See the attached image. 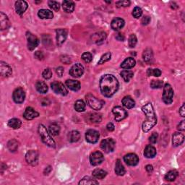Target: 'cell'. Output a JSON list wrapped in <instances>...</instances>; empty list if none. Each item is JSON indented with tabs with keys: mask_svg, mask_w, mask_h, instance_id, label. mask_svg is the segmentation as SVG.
Segmentation results:
<instances>
[{
	"mask_svg": "<svg viewBox=\"0 0 185 185\" xmlns=\"http://www.w3.org/2000/svg\"><path fill=\"white\" fill-rule=\"evenodd\" d=\"M142 57L145 61H146L147 63H150L153 61V52H152L151 48H146V49L144 51V52H143V54H142Z\"/></svg>",
	"mask_w": 185,
	"mask_h": 185,
	"instance_id": "cell-31",
	"label": "cell"
},
{
	"mask_svg": "<svg viewBox=\"0 0 185 185\" xmlns=\"http://www.w3.org/2000/svg\"><path fill=\"white\" fill-rule=\"evenodd\" d=\"M39 116V113L33 109L32 107L26 108L25 112L23 114V116L25 120H32L38 117Z\"/></svg>",
	"mask_w": 185,
	"mask_h": 185,
	"instance_id": "cell-18",
	"label": "cell"
},
{
	"mask_svg": "<svg viewBox=\"0 0 185 185\" xmlns=\"http://www.w3.org/2000/svg\"><path fill=\"white\" fill-rule=\"evenodd\" d=\"M142 111L146 116V120L144 121L142 124V131L144 133H147L155 125L157 124V117L154 111L153 105L151 103H147L142 108Z\"/></svg>",
	"mask_w": 185,
	"mask_h": 185,
	"instance_id": "cell-2",
	"label": "cell"
},
{
	"mask_svg": "<svg viewBox=\"0 0 185 185\" xmlns=\"http://www.w3.org/2000/svg\"><path fill=\"white\" fill-rule=\"evenodd\" d=\"M18 142L15 139H12L7 142V148L10 152H15L18 149Z\"/></svg>",
	"mask_w": 185,
	"mask_h": 185,
	"instance_id": "cell-37",
	"label": "cell"
},
{
	"mask_svg": "<svg viewBox=\"0 0 185 185\" xmlns=\"http://www.w3.org/2000/svg\"><path fill=\"white\" fill-rule=\"evenodd\" d=\"M12 98L16 103H22L25 98V91L22 88H17L13 91Z\"/></svg>",
	"mask_w": 185,
	"mask_h": 185,
	"instance_id": "cell-9",
	"label": "cell"
},
{
	"mask_svg": "<svg viewBox=\"0 0 185 185\" xmlns=\"http://www.w3.org/2000/svg\"><path fill=\"white\" fill-rule=\"evenodd\" d=\"M22 122L18 119L13 118L8 121V126L12 129H18L21 127Z\"/></svg>",
	"mask_w": 185,
	"mask_h": 185,
	"instance_id": "cell-34",
	"label": "cell"
},
{
	"mask_svg": "<svg viewBox=\"0 0 185 185\" xmlns=\"http://www.w3.org/2000/svg\"><path fill=\"white\" fill-rule=\"evenodd\" d=\"M56 33V43L57 45L60 46L65 43L67 37V31L65 29H57Z\"/></svg>",
	"mask_w": 185,
	"mask_h": 185,
	"instance_id": "cell-16",
	"label": "cell"
},
{
	"mask_svg": "<svg viewBox=\"0 0 185 185\" xmlns=\"http://www.w3.org/2000/svg\"><path fill=\"white\" fill-rule=\"evenodd\" d=\"M0 73L4 78H8L12 73V68L7 63L4 62V61H1L0 62Z\"/></svg>",
	"mask_w": 185,
	"mask_h": 185,
	"instance_id": "cell-17",
	"label": "cell"
},
{
	"mask_svg": "<svg viewBox=\"0 0 185 185\" xmlns=\"http://www.w3.org/2000/svg\"><path fill=\"white\" fill-rule=\"evenodd\" d=\"M48 6L50 7V8H52V10L55 11H58L60 8V4H59V2H55V1H48Z\"/></svg>",
	"mask_w": 185,
	"mask_h": 185,
	"instance_id": "cell-48",
	"label": "cell"
},
{
	"mask_svg": "<svg viewBox=\"0 0 185 185\" xmlns=\"http://www.w3.org/2000/svg\"><path fill=\"white\" fill-rule=\"evenodd\" d=\"M115 141L113 139L107 138L101 141V147L106 153H111L115 148Z\"/></svg>",
	"mask_w": 185,
	"mask_h": 185,
	"instance_id": "cell-6",
	"label": "cell"
},
{
	"mask_svg": "<svg viewBox=\"0 0 185 185\" xmlns=\"http://www.w3.org/2000/svg\"><path fill=\"white\" fill-rule=\"evenodd\" d=\"M164 85V83L161 80H152L151 83V87L153 89H159L161 88Z\"/></svg>",
	"mask_w": 185,
	"mask_h": 185,
	"instance_id": "cell-42",
	"label": "cell"
},
{
	"mask_svg": "<svg viewBox=\"0 0 185 185\" xmlns=\"http://www.w3.org/2000/svg\"><path fill=\"white\" fill-rule=\"evenodd\" d=\"M138 43V38L135 34H131L129 38V46L130 48H134Z\"/></svg>",
	"mask_w": 185,
	"mask_h": 185,
	"instance_id": "cell-45",
	"label": "cell"
},
{
	"mask_svg": "<svg viewBox=\"0 0 185 185\" xmlns=\"http://www.w3.org/2000/svg\"><path fill=\"white\" fill-rule=\"evenodd\" d=\"M99 138H100V134L95 129H88L85 133L86 141L91 144H94L98 142Z\"/></svg>",
	"mask_w": 185,
	"mask_h": 185,
	"instance_id": "cell-13",
	"label": "cell"
},
{
	"mask_svg": "<svg viewBox=\"0 0 185 185\" xmlns=\"http://www.w3.org/2000/svg\"><path fill=\"white\" fill-rule=\"evenodd\" d=\"M115 37H116V40H118L120 41H124V36L123 35V34H122V33H119V34L116 35Z\"/></svg>",
	"mask_w": 185,
	"mask_h": 185,
	"instance_id": "cell-58",
	"label": "cell"
},
{
	"mask_svg": "<svg viewBox=\"0 0 185 185\" xmlns=\"http://www.w3.org/2000/svg\"><path fill=\"white\" fill-rule=\"evenodd\" d=\"M135 64L136 61L135 59L133 58V57H127V58L125 59L124 61L121 64V67L125 70L131 69V68L135 67Z\"/></svg>",
	"mask_w": 185,
	"mask_h": 185,
	"instance_id": "cell-23",
	"label": "cell"
},
{
	"mask_svg": "<svg viewBox=\"0 0 185 185\" xmlns=\"http://www.w3.org/2000/svg\"><path fill=\"white\" fill-rule=\"evenodd\" d=\"M56 74H58V76L61 78V77H62V75H63L64 68L62 67H59L58 68H56Z\"/></svg>",
	"mask_w": 185,
	"mask_h": 185,
	"instance_id": "cell-57",
	"label": "cell"
},
{
	"mask_svg": "<svg viewBox=\"0 0 185 185\" xmlns=\"http://www.w3.org/2000/svg\"><path fill=\"white\" fill-rule=\"evenodd\" d=\"M107 175V172L103 169H96L92 171V177L97 179H103Z\"/></svg>",
	"mask_w": 185,
	"mask_h": 185,
	"instance_id": "cell-28",
	"label": "cell"
},
{
	"mask_svg": "<svg viewBox=\"0 0 185 185\" xmlns=\"http://www.w3.org/2000/svg\"><path fill=\"white\" fill-rule=\"evenodd\" d=\"M65 84L68 88L73 91H78L80 89V83L78 80H67L66 81Z\"/></svg>",
	"mask_w": 185,
	"mask_h": 185,
	"instance_id": "cell-24",
	"label": "cell"
},
{
	"mask_svg": "<svg viewBox=\"0 0 185 185\" xmlns=\"http://www.w3.org/2000/svg\"><path fill=\"white\" fill-rule=\"evenodd\" d=\"M51 170H52V168H51V166H48L47 168H46V169H45L44 174H48L49 173L50 171H51Z\"/></svg>",
	"mask_w": 185,
	"mask_h": 185,
	"instance_id": "cell-63",
	"label": "cell"
},
{
	"mask_svg": "<svg viewBox=\"0 0 185 185\" xmlns=\"http://www.w3.org/2000/svg\"><path fill=\"white\" fill-rule=\"evenodd\" d=\"M85 99H86L88 105L91 109L93 110H96V111L101 109V108L103 107V104H104L103 101L99 100V99L96 98V97L91 94H88L86 97H85Z\"/></svg>",
	"mask_w": 185,
	"mask_h": 185,
	"instance_id": "cell-4",
	"label": "cell"
},
{
	"mask_svg": "<svg viewBox=\"0 0 185 185\" xmlns=\"http://www.w3.org/2000/svg\"><path fill=\"white\" fill-rule=\"evenodd\" d=\"M158 135L157 133H153V134L151 135V137L149 138V141L151 142L152 144H155V143L157 142Z\"/></svg>",
	"mask_w": 185,
	"mask_h": 185,
	"instance_id": "cell-53",
	"label": "cell"
},
{
	"mask_svg": "<svg viewBox=\"0 0 185 185\" xmlns=\"http://www.w3.org/2000/svg\"><path fill=\"white\" fill-rule=\"evenodd\" d=\"M62 7L66 12H72L74 10V4L72 1H64L62 3Z\"/></svg>",
	"mask_w": 185,
	"mask_h": 185,
	"instance_id": "cell-30",
	"label": "cell"
},
{
	"mask_svg": "<svg viewBox=\"0 0 185 185\" xmlns=\"http://www.w3.org/2000/svg\"><path fill=\"white\" fill-rule=\"evenodd\" d=\"M130 5V2L127 1V0H124V1H119L116 2V6L117 7H129Z\"/></svg>",
	"mask_w": 185,
	"mask_h": 185,
	"instance_id": "cell-51",
	"label": "cell"
},
{
	"mask_svg": "<svg viewBox=\"0 0 185 185\" xmlns=\"http://www.w3.org/2000/svg\"><path fill=\"white\" fill-rule=\"evenodd\" d=\"M178 177V171L176 170H171L165 175V179L168 182H174Z\"/></svg>",
	"mask_w": 185,
	"mask_h": 185,
	"instance_id": "cell-35",
	"label": "cell"
},
{
	"mask_svg": "<svg viewBox=\"0 0 185 185\" xmlns=\"http://www.w3.org/2000/svg\"><path fill=\"white\" fill-rule=\"evenodd\" d=\"M150 22H151V17L149 16H144L142 18V20H141V23H142L143 25H148Z\"/></svg>",
	"mask_w": 185,
	"mask_h": 185,
	"instance_id": "cell-54",
	"label": "cell"
},
{
	"mask_svg": "<svg viewBox=\"0 0 185 185\" xmlns=\"http://www.w3.org/2000/svg\"><path fill=\"white\" fill-rule=\"evenodd\" d=\"M111 52L106 53V54H103V56L101 57L100 60L98 61V65H102V64H104L105 62H106V61H109L110 59H111Z\"/></svg>",
	"mask_w": 185,
	"mask_h": 185,
	"instance_id": "cell-41",
	"label": "cell"
},
{
	"mask_svg": "<svg viewBox=\"0 0 185 185\" xmlns=\"http://www.w3.org/2000/svg\"><path fill=\"white\" fill-rule=\"evenodd\" d=\"M26 37L28 40V48L30 51L34 50L39 44L38 38L30 32L26 33Z\"/></svg>",
	"mask_w": 185,
	"mask_h": 185,
	"instance_id": "cell-8",
	"label": "cell"
},
{
	"mask_svg": "<svg viewBox=\"0 0 185 185\" xmlns=\"http://www.w3.org/2000/svg\"><path fill=\"white\" fill-rule=\"evenodd\" d=\"M34 56L36 59H39V60H43V58H44V56H43V54L42 53V52H40V51H38V52L35 53Z\"/></svg>",
	"mask_w": 185,
	"mask_h": 185,
	"instance_id": "cell-55",
	"label": "cell"
},
{
	"mask_svg": "<svg viewBox=\"0 0 185 185\" xmlns=\"http://www.w3.org/2000/svg\"><path fill=\"white\" fill-rule=\"evenodd\" d=\"M80 134L78 131L73 130L70 132L68 135V140L70 142H76L80 140Z\"/></svg>",
	"mask_w": 185,
	"mask_h": 185,
	"instance_id": "cell-32",
	"label": "cell"
},
{
	"mask_svg": "<svg viewBox=\"0 0 185 185\" xmlns=\"http://www.w3.org/2000/svg\"><path fill=\"white\" fill-rule=\"evenodd\" d=\"M0 25L2 30L8 29L10 26V23L7 16L2 12H0Z\"/></svg>",
	"mask_w": 185,
	"mask_h": 185,
	"instance_id": "cell-21",
	"label": "cell"
},
{
	"mask_svg": "<svg viewBox=\"0 0 185 185\" xmlns=\"http://www.w3.org/2000/svg\"><path fill=\"white\" fill-rule=\"evenodd\" d=\"M112 112L114 114L115 120L116 122H120V121L124 120L125 118H127V115H128L126 110H124L121 106H115L112 109Z\"/></svg>",
	"mask_w": 185,
	"mask_h": 185,
	"instance_id": "cell-11",
	"label": "cell"
},
{
	"mask_svg": "<svg viewBox=\"0 0 185 185\" xmlns=\"http://www.w3.org/2000/svg\"><path fill=\"white\" fill-rule=\"evenodd\" d=\"M121 76L122 77V78L124 79L125 82H129L132 78H133L134 73L131 70H124L121 72Z\"/></svg>",
	"mask_w": 185,
	"mask_h": 185,
	"instance_id": "cell-39",
	"label": "cell"
},
{
	"mask_svg": "<svg viewBox=\"0 0 185 185\" xmlns=\"http://www.w3.org/2000/svg\"><path fill=\"white\" fill-rule=\"evenodd\" d=\"M38 17L41 19H52L54 17V15L52 11L48 10H45V9H42L40 10L38 12Z\"/></svg>",
	"mask_w": 185,
	"mask_h": 185,
	"instance_id": "cell-27",
	"label": "cell"
},
{
	"mask_svg": "<svg viewBox=\"0 0 185 185\" xmlns=\"http://www.w3.org/2000/svg\"><path fill=\"white\" fill-rule=\"evenodd\" d=\"M90 121L93 123H99L101 121V116L98 114H91L89 116Z\"/></svg>",
	"mask_w": 185,
	"mask_h": 185,
	"instance_id": "cell-46",
	"label": "cell"
},
{
	"mask_svg": "<svg viewBox=\"0 0 185 185\" xmlns=\"http://www.w3.org/2000/svg\"><path fill=\"white\" fill-rule=\"evenodd\" d=\"M60 60L62 63H65L66 65H69L71 63V59L67 55H62L60 56Z\"/></svg>",
	"mask_w": 185,
	"mask_h": 185,
	"instance_id": "cell-52",
	"label": "cell"
},
{
	"mask_svg": "<svg viewBox=\"0 0 185 185\" xmlns=\"http://www.w3.org/2000/svg\"><path fill=\"white\" fill-rule=\"evenodd\" d=\"M36 88L41 93H46L48 91V86L43 81H38L36 84Z\"/></svg>",
	"mask_w": 185,
	"mask_h": 185,
	"instance_id": "cell-33",
	"label": "cell"
},
{
	"mask_svg": "<svg viewBox=\"0 0 185 185\" xmlns=\"http://www.w3.org/2000/svg\"><path fill=\"white\" fill-rule=\"evenodd\" d=\"M84 73V67L80 63H77L74 65L70 70V74L73 78H80Z\"/></svg>",
	"mask_w": 185,
	"mask_h": 185,
	"instance_id": "cell-10",
	"label": "cell"
},
{
	"mask_svg": "<svg viewBox=\"0 0 185 185\" xmlns=\"http://www.w3.org/2000/svg\"><path fill=\"white\" fill-rule=\"evenodd\" d=\"M142 9L140 7H135V8H134V10H133V17H135V18H139V17H140L142 16Z\"/></svg>",
	"mask_w": 185,
	"mask_h": 185,
	"instance_id": "cell-47",
	"label": "cell"
},
{
	"mask_svg": "<svg viewBox=\"0 0 185 185\" xmlns=\"http://www.w3.org/2000/svg\"><path fill=\"white\" fill-rule=\"evenodd\" d=\"M85 106H86V105H85V102L82 100H78L74 103V109L76 110L78 112H83L85 111Z\"/></svg>",
	"mask_w": 185,
	"mask_h": 185,
	"instance_id": "cell-40",
	"label": "cell"
},
{
	"mask_svg": "<svg viewBox=\"0 0 185 185\" xmlns=\"http://www.w3.org/2000/svg\"><path fill=\"white\" fill-rule=\"evenodd\" d=\"M100 89L101 93L105 97L110 98L114 96L119 89L117 79L112 74H104L100 80Z\"/></svg>",
	"mask_w": 185,
	"mask_h": 185,
	"instance_id": "cell-1",
	"label": "cell"
},
{
	"mask_svg": "<svg viewBox=\"0 0 185 185\" xmlns=\"http://www.w3.org/2000/svg\"><path fill=\"white\" fill-rule=\"evenodd\" d=\"M38 133L40 135L41 140H42L43 143H45L46 145H48L50 147H53V148L56 147V143H55L54 140H53L52 138L51 137L50 133H48L47 129H46V127L44 125H39Z\"/></svg>",
	"mask_w": 185,
	"mask_h": 185,
	"instance_id": "cell-3",
	"label": "cell"
},
{
	"mask_svg": "<svg viewBox=\"0 0 185 185\" xmlns=\"http://www.w3.org/2000/svg\"><path fill=\"white\" fill-rule=\"evenodd\" d=\"M145 169H146V171L148 173H152L153 171V166H151V165H147V166H145Z\"/></svg>",
	"mask_w": 185,
	"mask_h": 185,
	"instance_id": "cell-61",
	"label": "cell"
},
{
	"mask_svg": "<svg viewBox=\"0 0 185 185\" xmlns=\"http://www.w3.org/2000/svg\"><path fill=\"white\" fill-rule=\"evenodd\" d=\"M125 22L122 18H120V17H116L114 18L113 20L111 21V28L112 29L114 30H120V29L124 26Z\"/></svg>",
	"mask_w": 185,
	"mask_h": 185,
	"instance_id": "cell-20",
	"label": "cell"
},
{
	"mask_svg": "<svg viewBox=\"0 0 185 185\" xmlns=\"http://www.w3.org/2000/svg\"><path fill=\"white\" fill-rule=\"evenodd\" d=\"M48 129H49V133L53 136L58 135L59 132H60V127L56 123H53V124H50L48 127Z\"/></svg>",
	"mask_w": 185,
	"mask_h": 185,
	"instance_id": "cell-36",
	"label": "cell"
},
{
	"mask_svg": "<svg viewBox=\"0 0 185 185\" xmlns=\"http://www.w3.org/2000/svg\"><path fill=\"white\" fill-rule=\"evenodd\" d=\"M106 129H108V131L109 132H112L114 130V129H115V127H114V125L112 124V123H109L106 125Z\"/></svg>",
	"mask_w": 185,
	"mask_h": 185,
	"instance_id": "cell-59",
	"label": "cell"
},
{
	"mask_svg": "<svg viewBox=\"0 0 185 185\" xmlns=\"http://www.w3.org/2000/svg\"><path fill=\"white\" fill-rule=\"evenodd\" d=\"M92 54L89 52H85L82 55V59L85 62L90 63L92 61Z\"/></svg>",
	"mask_w": 185,
	"mask_h": 185,
	"instance_id": "cell-49",
	"label": "cell"
},
{
	"mask_svg": "<svg viewBox=\"0 0 185 185\" xmlns=\"http://www.w3.org/2000/svg\"><path fill=\"white\" fill-rule=\"evenodd\" d=\"M79 184H88V185L98 184V182H97L96 179H92V178L90 177H85L80 180V182H79Z\"/></svg>",
	"mask_w": 185,
	"mask_h": 185,
	"instance_id": "cell-38",
	"label": "cell"
},
{
	"mask_svg": "<svg viewBox=\"0 0 185 185\" xmlns=\"http://www.w3.org/2000/svg\"><path fill=\"white\" fill-rule=\"evenodd\" d=\"M125 172V169L124 166H123L122 162L120 159H118L116 162V165H115V173L117 174L118 176H123L124 175Z\"/></svg>",
	"mask_w": 185,
	"mask_h": 185,
	"instance_id": "cell-29",
	"label": "cell"
},
{
	"mask_svg": "<svg viewBox=\"0 0 185 185\" xmlns=\"http://www.w3.org/2000/svg\"><path fill=\"white\" fill-rule=\"evenodd\" d=\"M184 136L183 134L180 133H175L173 135V138H172L173 146L174 147L179 146V145H181L182 143L184 142Z\"/></svg>",
	"mask_w": 185,
	"mask_h": 185,
	"instance_id": "cell-22",
	"label": "cell"
},
{
	"mask_svg": "<svg viewBox=\"0 0 185 185\" xmlns=\"http://www.w3.org/2000/svg\"><path fill=\"white\" fill-rule=\"evenodd\" d=\"M144 155L147 158H153L156 155V149L151 145H147L145 148Z\"/></svg>",
	"mask_w": 185,
	"mask_h": 185,
	"instance_id": "cell-25",
	"label": "cell"
},
{
	"mask_svg": "<svg viewBox=\"0 0 185 185\" xmlns=\"http://www.w3.org/2000/svg\"><path fill=\"white\" fill-rule=\"evenodd\" d=\"M25 160L28 164L35 166L38 160V154L36 151H29L25 155Z\"/></svg>",
	"mask_w": 185,
	"mask_h": 185,
	"instance_id": "cell-14",
	"label": "cell"
},
{
	"mask_svg": "<svg viewBox=\"0 0 185 185\" xmlns=\"http://www.w3.org/2000/svg\"><path fill=\"white\" fill-rule=\"evenodd\" d=\"M177 129H179V131H184L185 130V121L182 120L181 122L178 124Z\"/></svg>",
	"mask_w": 185,
	"mask_h": 185,
	"instance_id": "cell-56",
	"label": "cell"
},
{
	"mask_svg": "<svg viewBox=\"0 0 185 185\" xmlns=\"http://www.w3.org/2000/svg\"><path fill=\"white\" fill-rule=\"evenodd\" d=\"M124 160L127 165L131 166H135L138 164L139 158L135 153L127 154L124 157Z\"/></svg>",
	"mask_w": 185,
	"mask_h": 185,
	"instance_id": "cell-15",
	"label": "cell"
},
{
	"mask_svg": "<svg viewBox=\"0 0 185 185\" xmlns=\"http://www.w3.org/2000/svg\"><path fill=\"white\" fill-rule=\"evenodd\" d=\"M122 103L123 106L124 107L127 108V109H133V107H135V101L130 96H125L124 98L122 99Z\"/></svg>",
	"mask_w": 185,
	"mask_h": 185,
	"instance_id": "cell-26",
	"label": "cell"
},
{
	"mask_svg": "<svg viewBox=\"0 0 185 185\" xmlns=\"http://www.w3.org/2000/svg\"><path fill=\"white\" fill-rule=\"evenodd\" d=\"M28 9V4L25 1H17L15 2V10L17 14L22 15Z\"/></svg>",
	"mask_w": 185,
	"mask_h": 185,
	"instance_id": "cell-19",
	"label": "cell"
},
{
	"mask_svg": "<svg viewBox=\"0 0 185 185\" xmlns=\"http://www.w3.org/2000/svg\"><path fill=\"white\" fill-rule=\"evenodd\" d=\"M42 41L43 45L46 47H48V46H51L52 44V38H51V37L48 35H43L42 36Z\"/></svg>",
	"mask_w": 185,
	"mask_h": 185,
	"instance_id": "cell-44",
	"label": "cell"
},
{
	"mask_svg": "<svg viewBox=\"0 0 185 185\" xmlns=\"http://www.w3.org/2000/svg\"><path fill=\"white\" fill-rule=\"evenodd\" d=\"M174 98V90L170 84H165L164 87V92H163V101L166 104H171L173 102Z\"/></svg>",
	"mask_w": 185,
	"mask_h": 185,
	"instance_id": "cell-5",
	"label": "cell"
},
{
	"mask_svg": "<svg viewBox=\"0 0 185 185\" xmlns=\"http://www.w3.org/2000/svg\"><path fill=\"white\" fill-rule=\"evenodd\" d=\"M43 78L46 79V80H48L52 77V72L49 68H47V69H45L44 71L42 73Z\"/></svg>",
	"mask_w": 185,
	"mask_h": 185,
	"instance_id": "cell-50",
	"label": "cell"
},
{
	"mask_svg": "<svg viewBox=\"0 0 185 185\" xmlns=\"http://www.w3.org/2000/svg\"><path fill=\"white\" fill-rule=\"evenodd\" d=\"M179 114L181 115L182 117H184L185 116V108H184V103L182 106L181 108L179 109Z\"/></svg>",
	"mask_w": 185,
	"mask_h": 185,
	"instance_id": "cell-60",
	"label": "cell"
},
{
	"mask_svg": "<svg viewBox=\"0 0 185 185\" xmlns=\"http://www.w3.org/2000/svg\"><path fill=\"white\" fill-rule=\"evenodd\" d=\"M104 160L103 153L100 151H96L92 153L90 156V162L92 166H98Z\"/></svg>",
	"mask_w": 185,
	"mask_h": 185,
	"instance_id": "cell-12",
	"label": "cell"
},
{
	"mask_svg": "<svg viewBox=\"0 0 185 185\" xmlns=\"http://www.w3.org/2000/svg\"><path fill=\"white\" fill-rule=\"evenodd\" d=\"M52 89L54 92L57 94H60L61 96H67L68 94V91L66 88V87L64 85V84L58 82V81H54L51 84Z\"/></svg>",
	"mask_w": 185,
	"mask_h": 185,
	"instance_id": "cell-7",
	"label": "cell"
},
{
	"mask_svg": "<svg viewBox=\"0 0 185 185\" xmlns=\"http://www.w3.org/2000/svg\"><path fill=\"white\" fill-rule=\"evenodd\" d=\"M147 74L148 76L159 77L161 74V71L159 69H148Z\"/></svg>",
	"mask_w": 185,
	"mask_h": 185,
	"instance_id": "cell-43",
	"label": "cell"
},
{
	"mask_svg": "<svg viewBox=\"0 0 185 185\" xmlns=\"http://www.w3.org/2000/svg\"><path fill=\"white\" fill-rule=\"evenodd\" d=\"M41 103H42V106H48V104H49L50 101H48V98H44L42 101H41Z\"/></svg>",
	"mask_w": 185,
	"mask_h": 185,
	"instance_id": "cell-62",
	"label": "cell"
}]
</instances>
